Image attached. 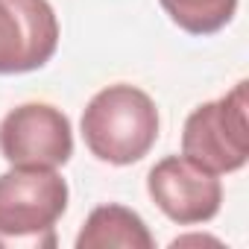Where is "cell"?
Returning a JSON list of instances; mask_svg holds the SVG:
<instances>
[{
    "mask_svg": "<svg viewBox=\"0 0 249 249\" xmlns=\"http://www.w3.org/2000/svg\"><path fill=\"white\" fill-rule=\"evenodd\" d=\"M159 138V108L135 85L117 82L91 97L82 111V141L94 159L108 164L141 161Z\"/></svg>",
    "mask_w": 249,
    "mask_h": 249,
    "instance_id": "6da1fadb",
    "label": "cell"
},
{
    "mask_svg": "<svg viewBox=\"0 0 249 249\" xmlns=\"http://www.w3.org/2000/svg\"><path fill=\"white\" fill-rule=\"evenodd\" d=\"M68 208L56 167H12L0 176V246H56L53 226Z\"/></svg>",
    "mask_w": 249,
    "mask_h": 249,
    "instance_id": "7a4b0ae2",
    "label": "cell"
},
{
    "mask_svg": "<svg viewBox=\"0 0 249 249\" xmlns=\"http://www.w3.org/2000/svg\"><path fill=\"white\" fill-rule=\"evenodd\" d=\"M182 156L202 170L220 176L234 173L249 159V100L246 82L226 97L194 108L182 129Z\"/></svg>",
    "mask_w": 249,
    "mask_h": 249,
    "instance_id": "3957f363",
    "label": "cell"
},
{
    "mask_svg": "<svg viewBox=\"0 0 249 249\" xmlns=\"http://www.w3.org/2000/svg\"><path fill=\"white\" fill-rule=\"evenodd\" d=\"M0 153L12 167H62L73 156L71 120L47 103H24L0 123Z\"/></svg>",
    "mask_w": 249,
    "mask_h": 249,
    "instance_id": "277c9868",
    "label": "cell"
},
{
    "mask_svg": "<svg viewBox=\"0 0 249 249\" xmlns=\"http://www.w3.org/2000/svg\"><path fill=\"white\" fill-rule=\"evenodd\" d=\"M59 21L47 0H0V73H30L53 59Z\"/></svg>",
    "mask_w": 249,
    "mask_h": 249,
    "instance_id": "5b68a950",
    "label": "cell"
},
{
    "mask_svg": "<svg viewBox=\"0 0 249 249\" xmlns=\"http://www.w3.org/2000/svg\"><path fill=\"white\" fill-rule=\"evenodd\" d=\"M147 191L153 202L179 226L208 223L223 202L220 179L185 156L161 159L147 176Z\"/></svg>",
    "mask_w": 249,
    "mask_h": 249,
    "instance_id": "8992f818",
    "label": "cell"
},
{
    "mask_svg": "<svg viewBox=\"0 0 249 249\" xmlns=\"http://www.w3.org/2000/svg\"><path fill=\"white\" fill-rule=\"evenodd\" d=\"M153 249L156 240L147 223L123 205H100L88 214L82 231L76 234V249Z\"/></svg>",
    "mask_w": 249,
    "mask_h": 249,
    "instance_id": "52a82bcc",
    "label": "cell"
},
{
    "mask_svg": "<svg viewBox=\"0 0 249 249\" xmlns=\"http://www.w3.org/2000/svg\"><path fill=\"white\" fill-rule=\"evenodd\" d=\"M159 3L170 21L191 36L220 33L237 9V0H159Z\"/></svg>",
    "mask_w": 249,
    "mask_h": 249,
    "instance_id": "ba28073f",
    "label": "cell"
},
{
    "mask_svg": "<svg viewBox=\"0 0 249 249\" xmlns=\"http://www.w3.org/2000/svg\"><path fill=\"white\" fill-rule=\"evenodd\" d=\"M199 243L220 246V240H217V237H208V234H185V237H176L170 246H199Z\"/></svg>",
    "mask_w": 249,
    "mask_h": 249,
    "instance_id": "9c48e42d",
    "label": "cell"
}]
</instances>
